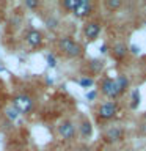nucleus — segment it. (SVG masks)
Listing matches in <instances>:
<instances>
[{
	"label": "nucleus",
	"instance_id": "20e7f679",
	"mask_svg": "<svg viewBox=\"0 0 146 151\" xmlns=\"http://www.w3.org/2000/svg\"><path fill=\"white\" fill-rule=\"evenodd\" d=\"M58 135L63 140H72L75 137V124L71 120H63L58 124Z\"/></svg>",
	"mask_w": 146,
	"mask_h": 151
},
{
	"label": "nucleus",
	"instance_id": "9b49d317",
	"mask_svg": "<svg viewBox=\"0 0 146 151\" xmlns=\"http://www.w3.org/2000/svg\"><path fill=\"white\" fill-rule=\"evenodd\" d=\"M127 52H129V49H127V46L126 44H122V42H118V44H115L112 47V54L115 58L118 60H122L124 57L127 55Z\"/></svg>",
	"mask_w": 146,
	"mask_h": 151
},
{
	"label": "nucleus",
	"instance_id": "a878e982",
	"mask_svg": "<svg viewBox=\"0 0 146 151\" xmlns=\"http://www.w3.org/2000/svg\"><path fill=\"white\" fill-rule=\"evenodd\" d=\"M0 90H2V83H0Z\"/></svg>",
	"mask_w": 146,
	"mask_h": 151
},
{
	"label": "nucleus",
	"instance_id": "412c9836",
	"mask_svg": "<svg viewBox=\"0 0 146 151\" xmlns=\"http://www.w3.org/2000/svg\"><path fill=\"white\" fill-rule=\"evenodd\" d=\"M96 91H94V90H91V91H88L87 93V99H88V101H94V99H96Z\"/></svg>",
	"mask_w": 146,
	"mask_h": 151
},
{
	"label": "nucleus",
	"instance_id": "f03ea898",
	"mask_svg": "<svg viewBox=\"0 0 146 151\" xmlns=\"http://www.w3.org/2000/svg\"><path fill=\"white\" fill-rule=\"evenodd\" d=\"M101 93L104 94V96H107L108 99H116L118 96H120V90H118L116 83H115V79H104L102 83H101Z\"/></svg>",
	"mask_w": 146,
	"mask_h": 151
},
{
	"label": "nucleus",
	"instance_id": "4468645a",
	"mask_svg": "<svg viewBox=\"0 0 146 151\" xmlns=\"http://www.w3.org/2000/svg\"><path fill=\"white\" fill-rule=\"evenodd\" d=\"M104 5H105V8L108 9V11H115V9H118L122 5V2L121 0H105Z\"/></svg>",
	"mask_w": 146,
	"mask_h": 151
},
{
	"label": "nucleus",
	"instance_id": "4be33fe9",
	"mask_svg": "<svg viewBox=\"0 0 146 151\" xmlns=\"http://www.w3.org/2000/svg\"><path fill=\"white\" fill-rule=\"evenodd\" d=\"M130 52H132V54H135V55H137V54H140V47H138V46H135V44H134V46H130Z\"/></svg>",
	"mask_w": 146,
	"mask_h": 151
},
{
	"label": "nucleus",
	"instance_id": "f3484780",
	"mask_svg": "<svg viewBox=\"0 0 146 151\" xmlns=\"http://www.w3.org/2000/svg\"><path fill=\"white\" fill-rule=\"evenodd\" d=\"M46 25L49 27V28H52V30H54V28H57V27L60 25V21H58V19H57L55 16L46 17Z\"/></svg>",
	"mask_w": 146,
	"mask_h": 151
},
{
	"label": "nucleus",
	"instance_id": "a211bd4d",
	"mask_svg": "<svg viewBox=\"0 0 146 151\" xmlns=\"http://www.w3.org/2000/svg\"><path fill=\"white\" fill-rule=\"evenodd\" d=\"M19 113H21V112H19L16 107H9V109H6V116L9 118V120H13V121L19 116Z\"/></svg>",
	"mask_w": 146,
	"mask_h": 151
},
{
	"label": "nucleus",
	"instance_id": "7ed1b4c3",
	"mask_svg": "<svg viewBox=\"0 0 146 151\" xmlns=\"http://www.w3.org/2000/svg\"><path fill=\"white\" fill-rule=\"evenodd\" d=\"M118 112V106L115 101H108V102H104L99 106L97 109V116L101 120H112L113 116L116 115Z\"/></svg>",
	"mask_w": 146,
	"mask_h": 151
},
{
	"label": "nucleus",
	"instance_id": "dca6fc26",
	"mask_svg": "<svg viewBox=\"0 0 146 151\" xmlns=\"http://www.w3.org/2000/svg\"><path fill=\"white\" fill-rule=\"evenodd\" d=\"M79 85H80V87H83V88H91L94 85V79L88 77V76H87V77H82L79 80Z\"/></svg>",
	"mask_w": 146,
	"mask_h": 151
},
{
	"label": "nucleus",
	"instance_id": "2eb2a0df",
	"mask_svg": "<svg viewBox=\"0 0 146 151\" xmlns=\"http://www.w3.org/2000/svg\"><path fill=\"white\" fill-rule=\"evenodd\" d=\"M130 107L132 109H137L138 107V104H140V91H138V88H135L134 91H132V99H130Z\"/></svg>",
	"mask_w": 146,
	"mask_h": 151
},
{
	"label": "nucleus",
	"instance_id": "0eeeda50",
	"mask_svg": "<svg viewBox=\"0 0 146 151\" xmlns=\"http://www.w3.org/2000/svg\"><path fill=\"white\" fill-rule=\"evenodd\" d=\"M25 42L30 47H39L42 44V33L36 28H30L27 33H25Z\"/></svg>",
	"mask_w": 146,
	"mask_h": 151
},
{
	"label": "nucleus",
	"instance_id": "6ab92c4d",
	"mask_svg": "<svg viewBox=\"0 0 146 151\" xmlns=\"http://www.w3.org/2000/svg\"><path fill=\"white\" fill-rule=\"evenodd\" d=\"M25 6L30 8V9H35V8L39 6V2H38V0H25Z\"/></svg>",
	"mask_w": 146,
	"mask_h": 151
},
{
	"label": "nucleus",
	"instance_id": "aec40b11",
	"mask_svg": "<svg viewBox=\"0 0 146 151\" xmlns=\"http://www.w3.org/2000/svg\"><path fill=\"white\" fill-rule=\"evenodd\" d=\"M46 61H47V65H49L50 68H55V66H57V58H55L54 55H47L46 57Z\"/></svg>",
	"mask_w": 146,
	"mask_h": 151
},
{
	"label": "nucleus",
	"instance_id": "393cba45",
	"mask_svg": "<svg viewBox=\"0 0 146 151\" xmlns=\"http://www.w3.org/2000/svg\"><path fill=\"white\" fill-rule=\"evenodd\" d=\"M108 151H116V150H108Z\"/></svg>",
	"mask_w": 146,
	"mask_h": 151
},
{
	"label": "nucleus",
	"instance_id": "6e6552de",
	"mask_svg": "<svg viewBox=\"0 0 146 151\" xmlns=\"http://www.w3.org/2000/svg\"><path fill=\"white\" fill-rule=\"evenodd\" d=\"M122 137H124V131L121 129L120 126H112L108 127V129L105 131V140L107 142H120L122 140Z\"/></svg>",
	"mask_w": 146,
	"mask_h": 151
},
{
	"label": "nucleus",
	"instance_id": "ddd939ff",
	"mask_svg": "<svg viewBox=\"0 0 146 151\" xmlns=\"http://www.w3.org/2000/svg\"><path fill=\"white\" fill-rule=\"evenodd\" d=\"M102 68H104V61L102 60H91L89 61V69H91L94 74L101 73Z\"/></svg>",
	"mask_w": 146,
	"mask_h": 151
},
{
	"label": "nucleus",
	"instance_id": "b1692460",
	"mask_svg": "<svg viewBox=\"0 0 146 151\" xmlns=\"http://www.w3.org/2000/svg\"><path fill=\"white\" fill-rule=\"evenodd\" d=\"M2 69H3V68H2V63H0V71H2Z\"/></svg>",
	"mask_w": 146,
	"mask_h": 151
},
{
	"label": "nucleus",
	"instance_id": "39448f33",
	"mask_svg": "<svg viewBox=\"0 0 146 151\" xmlns=\"http://www.w3.org/2000/svg\"><path fill=\"white\" fill-rule=\"evenodd\" d=\"M83 35L87 40L94 41L99 35H101V24L96 22V21H88L83 25Z\"/></svg>",
	"mask_w": 146,
	"mask_h": 151
},
{
	"label": "nucleus",
	"instance_id": "423d86ee",
	"mask_svg": "<svg viewBox=\"0 0 146 151\" xmlns=\"http://www.w3.org/2000/svg\"><path fill=\"white\" fill-rule=\"evenodd\" d=\"M14 107L17 109L19 112H30L31 107H33V101L30 96H27V94H19V96L14 98Z\"/></svg>",
	"mask_w": 146,
	"mask_h": 151
},
{
	"label": "nucleus",
	"instance_id": "5701e85b",
	"mask_svg": "<svg viewBox=\"0 0 146 151\" xmlns=\"http://www.w3.org/2000/svg\"><path fill=\"white\" fill-rule=\"evenodd\" d=\"M99 50H101L102 54H107V52H108V46H107V44H102V47H101Z\"/></svg>",
	"mask_w": 146,
	"mask_h": 151
},
{
	"label": "nucleus",
	"instance_id": "f8f14e48",
	"mask_svg": "<svg viewBox=\"0 0 146 151\" xmlns=\"http://www.w3.org/2000/svg\"><path fill=\"white\" fill-rule=\"evenodd\" d=\"M115 83L118 90H120V93H124L127 88H129V79L126 77V76H118V77L115 79Z\"/></svg>",
	"mask_w": 146,
	"mask_h": 151
},
{
	"label": "nucleus",
	"instance_id": "1a4fd4ad",
	"mask_svg": "<svg viewBox=\"0 0 146 151\" xmlns=\"http://www.w3.org/2000/svg\"><path fill=\"white\" fill-rule=\"evenodd\" d=\"M79 131H80V137L82 139H89V137L93 135V124H91V121L87 120V118H83L82 123H80V126H79Z\"/></svg>",
	"mask_w": 146,
	"mask_h": 151
},
{
	"label": "nucleus",
	"instance_id": "9d476101",
	"mask_svg": "<svg viewBox=\"0 0 146 151\" xmlns=\"http://www.w3.org/2000/svg\"><path fill=\"white\" fill-rule=\"evenodd\" d=\"M93 9V5L88 2V0H82V3L79 5V8L74 11V16L77 17H87Z\"/></svg>",
	"mask_w": 146,
	"mask_h": 151
},
{
	"label": "nucleus",
	"instance_id": "f257e3e1",
	"mask_svg": "<svg viewBox=\"0 0 146 151\" xmlns=\"http://www.w3.org/2000/svg\"><path fill=\"white\" fill-rule=\"evenodd\" d=\"M58 47L61 52H64L66 57L69 58H75V57H80L83 54V49L79 42H75L71 36H64L58 41Z\"/></svg>",
	"mask_w": 146,
	"mask_h": 151
}]
</instances>
